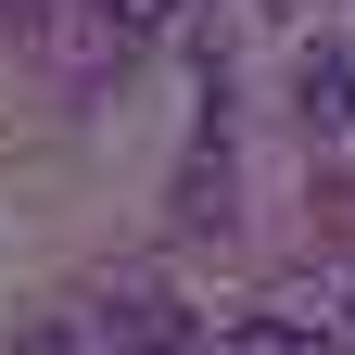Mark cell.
<instances>
[{"label": "cell", "mask_w": 355, "mask_h": 355, "mask_svg": "<svg viewBox=\"0 0 355 355\" xmlns=\"http://www.w3.org/2000/svg\"><path fill=\"white\" fill-rule=\"evenodd\" d=\"M102 330H114V343H140V355H178V343H191L165 292H127V304H102Z\"/></svg>", "instance_id": "cell-1"}, {"label": "cell", "mask_w": 355, "mask_h": 355, "mask_svg": "<svg viewBox=\"0 0 355 355\" xmlns=\"http://www.w3.org/2000/svg\"><path fill=\"white\" fill-rule=\"evenodd\" d=\"M216 355H330V330H304V318H241Z\"/></svg>", "instance_id": "cell-2"}, {"label": "cell", "mask_w": 355, "mask_h": 355, "mask_svg": "<svg viewBox=\"0 0 355 355\" xmlns=\"http://www.w3.org/2000/svg\"><path fill=\"white\" fill-rule=\"evenodd\" d=\"M178 0H102V26H165Z\"/></svg>", "instance_id": "cell-3"}, {"label": "cell", "mask_w": 355, "mask_h": 355, "mask_svg": "<svg viewBox=\"0 0 355 355\" xmlns=\"http://www.w3.org/2000/svg\"><path fill=\"white\" fill-rule=\"evenodd\" d=\"M26 355H51V343H26Z\"/></svg>", "instance_id": "cell-4"}]
</instances>
